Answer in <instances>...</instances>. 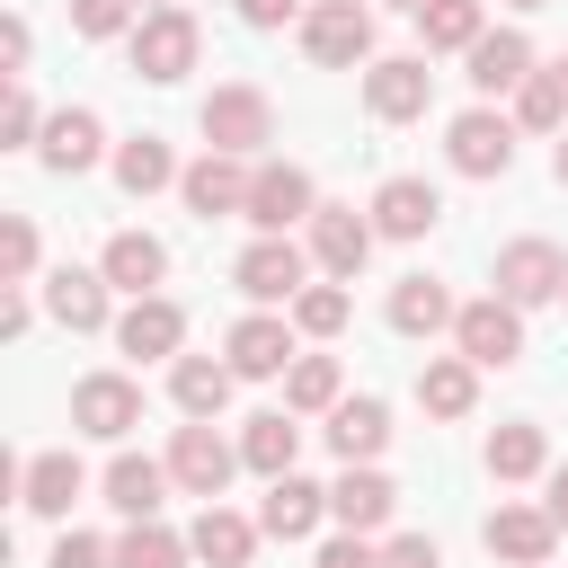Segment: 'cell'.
<instances>
[{"label": "cell", "mask_w": 568, "mask_h": 568, "mask_svg": "<svg viewBox=\"0 0 568 568\" xmlns=\"http://www.w3.org/2000/svg\"><path fill=\"white\" fill-rule=\"evenodd\" d=\"M195 124H204V151H240V160H257V151L275 142V106H266V89H248V80H222Z\"/></svg>", "instance_id": "6da1fadb"}, {"label": "cell", "mask_w": 568, "mask_h": 568, "mask_svg": "<svg viewBox=\"0 0 568 568\" xmlns=\"http://www.w3.org/2000/svg\"><path fill=\"white\" fill-rule=\"evenodd\" d=\"M302 53H311L320 71L373 62V9H364V0H311V9H302Z\"/></svg>", "instance_id": "7a4b0ae2"}, {"label": "cell", "mask_w": 568, "mask_h": 568, "mask_svg": "<svg viewBox=\"0 0 568 568\" xmlns=\"http://www.w3.org/2000/svg\"><path fill=\"white\" fill-rule=\"evenodd\" d=\"M124 44H133V71L169 89V80H186V71H195V53H204V27H195V18L169 0V9H142V27H133Z\"/></svg>", "instance_id": "3957f363"}, {"label": "cell", "mask_w": 568, "mask_h": 568, "mask_svg": "<svg viewBox=\"0 0 568 568\" xmlns=\"http://www.w3.org/2000/svg\"><path fill=\"white\" fill-rule=\"evenodd\" d=\"M453 346H462L479 373H506V364L524 355V311H515L506 293H479V302L453 311Z\"/></svg>", "instance_id": "277c9868"}, {"label": "cell", "mask_w": 568, "mask_h": 568, "mask_svg": "<svg viewBox=\"0 0 568 568\" xmlns=\"http://www.w3.org/2000/svg\"><path fill=\"white\" fill-rule=\"evenodd\" d=\"M231 284H240V293H248V302L266 311V302H293V293L311 284V257H302V248H293L284 231H257V240L240 248V266H231Z\"/></svg>", "instance_id": "5b68a950"}, {"label": "cell", "mask_w": 568, "mask_h": 568, "mask_svg": "<svg viewBox=\"0 0 568 568\" xmlns=\"http://www.w3.org/2000/svg\"><path fill=\"white\" fill-rule=\"evenodd\" d=\"M320 213V195H311V169H293V160H257V178H248V231H293V222H311Z\"/></svg>", "instance_id": "8992f818"}, {"label": "cell", "mask_w": 568, "mask_h": 568, "mask_svg": "<svg viewBox=\"0 0 568 568\" xmlns=\"http://www.w3.org/2000/svg\"><path fill=\"white\" fill-rule=\"evenodd\" d=\"M302 328L293 320H275V311H248V320H231V337H222V355H231V373L240 382H275V373H293V346Z\"/></svg>", "instance_id": "52a82bcc"}, {"label": "cell", "mask_w": 568, "mask_h": 568, "mask_svg": "<svg viewBox=\"0 0 568 568\" xmlns=\"http://www.w3.org/2000/svg\"><path fill=\"white\" fill-rule=\"evenodd\" d=\"M71 426L98 435V444H124V435L142 426V382H124V373H89V382H71Z\"/></svg>", "instance_id": "ba28073f"}, {"label": "cell", "mask_w": 568, "mask_h": 568, "mask_svg": "<svg viewBox=\"0 0 568 568\" xmlns=\"http://www.w3.org/2000/svg\"><path fill=\"white\" fill-rule=\"evenodd\" d=\"M231 470H240V444H222L213 435V417H195V426H178V444H169V479L186 488V497H222L231 488Z\"/></svg>", "instance_id": "9c48e42d"}, {"label": "cell", "mask_w": 568, "mask_h": 568, "mask_svg": "<svg viewBox=\"0 0 568 568\" xmlns=\"http://www.w3.org/2000/svg\"><path fill=\"white\" fill-rule=\"evenodd\" d=\"M364 106H373L382 124H417V115L435 106V71H426V53H390V62H373V71H364Z\"/></svg>", "instance_id": "30bf717a"}, {"label": "cell", "mask_w": 568, "mask_h": 568, "mask_svg": "<svg viewBox=\"0 0 568 568\" xmlns=\"http://www.w3.org/2000/svg\"><path fill=\"white\" fill-rule=\"evenodd\" d=\"M444 160H453L462 178H506V169H515V124H506L497 106H470V115H453V133H444Z\"/></svg>", "instance_id": "8fae6325"}, {"label": "cell", "mask_w": 568, "mask_h": 568, "mask_svg": "<svg viewBox=\"0 0 568 568\" xmlns=\"http://www.w3.org/2000/svg\"><path fill=\"white\" fill-rule=\"evenodd\" d=\"M248 178H257V160H240V151H204V160L178 178V195H186L195 222H222V213H248Z\"/></svg>", "instance_id": "7c38bea8"}, {"label": "cell", "mask_w": 568, "mask_h": 568, "mask_svg": "<svg viewBox=\"0 0 568 568\" xmlns=\"http://www.w3.org/2000/svg\"><path fill=\"white\" fill-rule=\"evenodd\" d=\"M497 293H506L515 311L559 302V293H568V257H559L550 240H506V248H497Z\"/></svg>", "instance_id": "4fadbf2b"}, {"label": "cell", "mask_w": 568, "mask_h": 568, "mask_svg": "<svg viewBox=\"0 0 568 568\" xmlns=\"http://www.w3.org/2000/svg\"><path fill=\"white\" fill-rule=\"evenodd\" d=\"M373 240H382V231H373L355 204H320V213H311V266H328L337 284H355V275H364Z\"/></svg>", "instance_id": "5bb4252c"}, {"label": "cell", "mask_w": 568, "mask_h": 568, "mask_svg": "<svg viewBox=\"0 0 568 568\" xmlns=\"http://www.w3.org/2000/svg\"><path fill=\"white\" fill-rule=\"evenodd\" d=\"M80 497H89L80 453H27V462H18V506H27V515H71Z\"/></svg>", "instance_id": "9a60e30c"}, {"label": "cell", "mask_w": 568, "mask_h": 568, "mask_svg": "<svg viewBox=\"0 0 568 568\" xmlns=\"http://www.w3.org/2000/svg\"><path fill=\"white\" fill-rule=\"evenodd\" d=\"M479 541H488V559H506V568H541L550 541H559V524H550V506H497V515L479 524Z\"/></svg>", "instance_id": "2e32d148"}, {"label": "cell", "mask_w": 568, "mask_h": 568, "mask_svg": "<svg viewBox=\"0 0 568 568\" xmlns=\"http://www.w3.org/2000/svg\"><path fill=\"white\" fill-rule=\"evenodd\" d=\"M115 346H124V355H142V364H160V355H178V346H186V311H178L169 293H133V311L115 320Z\"/></svg>", "instance_id": "e0dca14e"}, {"label": "cell", "mask_w": 568, "mask_h": 568, "mask_svg": "<svg viewBox=\"0 0 568 568\" xmlns=\"http://www.w3.org/2000/svg\"><path fill=\"white\" fill-rule=\"evenodd\" d=\"M390 506H399V488H390L373 462H346V470H337V488H328L337 532H382V524H390Z\"/></svg>", "instance_id": "ac0fdd59"}, {"label": "cell", "mask_w": 568, "mask_h": 568, "mask_svg": "<svg viewBox=\"0 0 568 568\" xmlns=\"http://www.w3.org/2000/svg\"><path fill=\"white\" fill-rule=\"evenodd\" d=\"M320 515H328V488H311L302 470H284V479H266L257 532H266V541H311V532H320Z\"/></svg>", "instance_id": "d6986e66"}, {"label": "cell", "mask_w": 568, "mask_h": 568, "mask_svg": "<svg viewBox=\"0 0 568 568\" xmlns=\"http://www.w3.org/2000/svg\"><path fill=\"white\" fill-rule=\"evenodd\" d=\"M36 151H44L53 178H80V169L106 160V124H98L89 106H62V115H44V142H36Z\"/></svg>", "instance_id": "ffe728a7"}, {"label": "cell", "mask_w": 568, "mask_h": 568, "mask_svg": "<svg viewBox=\"0 0 568 568\" xmlns=\"http://www.w3.org/2000/svg\"><path fill=\"white\" fill-rule=\"evenodd\" d=\"M435 213H444V195H435L426 178H382V186H373V231H382V240H426Z\"/></svg>", "instance_id": "44dd1931"}, {"label": "cell", "mask_w": 568, "mask_h": 568, "mask_svg": "<svg viewBox=\"0 0 568 568\" xmlns=\"http://www.w3.org/2000/svg\"><path fill=\"white\" fill-rule=\"evenodd\" d=\"M106 293H115V284H106V275H89V266H53V275H44V311H53L71 337L106 328Z\"/></svg>", "instance_id": "7402d4cb"}, {"label": "cell", "mask_w": 568, "mask_h": 568, "mask_svg": "<svg viewBox=\"0 0 568 568\" xmlns=\"http://www.w3.org/2000/svg\"><path fill=\"white\" fill-rule=\"evenodd\" d=\"M169 488H178V479H169V462H151V453H115V462H106V506H115V515H133V524H142V515H160V497H169Z\"/></svg>", "instance_id": "603a6c76"}, {"label": "cell", "mask_w": 568, "mask_h": 568, "mask_svg": "<svg viewBox=\"0 0 568 568\" xmlns=\"http://www.w3.org/2000/svg\"><path fill=\"white\" fill-rule=\"evenodd\" d=\"M524 80H532V44H524V27H497V36L470 44V89H479V98L524 89Z\"/></svg>", "instance_id": "cb8c5ba5"}, {"label": "cell", "mask_w": 568, "mask_h": 568, "mask_svg": "<svg viewBox=\"0 0 568 568\" xmlns=\"http://www.w3.org/2000/svg\"><path fill=\"white\" fill-rule=\"evenodd\" d=\"M98 275H106L115 293H160V275H169V248H160L151 231H115V240H106V257H98Z\"/></svg>", "instance_id": "d4e9b609"}, {"label": "cell", "mask_w": 568, "mask_h": 568, "mask_svg": "<svg viewBox=\"0 0 568 568\" xmlns=\"http://www.w3.org/2000/svg\"><path fill=\"white\" fill-rule=\"evenodd\" d=\"M231 382H240L231 355H222V364H213V355H178V364H169V399H178L186 417H222V408H231Z\"/></svg>", "instance_id": "484cf974"}, {"label": "cell", "mask_w": 568, "mask_h": 568, "mask_svg": "<svg viewBox=\"0 0 568 568\" xmlns=\"http://www.w3.org/2000/svg\"><path fill=\"white\" fill-rule=\"evenodd\" d=\"M417 408H426V417H470V408H479V364H470V355H426Z\"/></svg>", "instance_id": "4316f807"}, {"label": "cell", "mask_w": 568, "mask_h": 568, "mask_svg": "<svg viewBox=\"0 0 568 568\" xmlns=\"http://www.w3.org/2000/svg\"><path fill=\"white\" fill-rule=\"evenodd\" d=\"M453 311H462V302H453L435 275H399V284H390V328H399V337H435V328H453Z\"/></svg>", "instance_id": "83f0119b"}, {"label": "cell", "mask_w": 568, "mask_h": 568, "mask_svg": "<svg viewBox=\"0 0 568 568\" xmlns=\"http://www.w3.org/2000/svg\"><path fill=\"white\" fill-rule=\"evenodd\" d=\"M382 444H390V408L382 399H337L328 408V453L337 462H373Z\"/></svg>", "instance_id": "f1b7e54d"}, {"label": "cell", "mask_w": 568, "mask_h": 568, "mask_svg": "<svg viewBox=\"0 0 568 568\" xmlns=\"http://www.w3.org/2000/svg\"><path fill=\"white\" fill-rule=\"evenodd\" d=\"M293 453H302L293 408H266V417H248V426H240V462H248L257 479H284V470H293Z\"/></svg>", "instance_id": "f546056e"}, {"label": "cell", "mask_w": 568, "mask_h": 568, "mask_svg": "<svg viewBox=\"0 0 568 568\" xmlns=\"http://www.w3.org/2000/svg\"><path fill=\"white\" fill-rule=\"evenodd\" d=\"M186 541H195V559H204V568H248V550H257V524H248V515H231V506L213 497V506L195 515V532H186Z\"/></svg>", "instance_id": "4dcf8cb0"}, {"label": "cell", "mask_w": 568, "mask_h": 568, "mask_svg": "<svg viewBox=\"0 0 568 568\" xmlns=\"http://www.w3.org/2000/svg\"><path fill=\"white\" fill-rule=\"evenodd\" d=\"M178 178H186V169L169 160L160 133H133V142L115 151V186H124V195H160V186H178Z\"/></svg>", "instance_id": "1f68e13d"}, {"label": "cell", "mask_w": 568, "mask_h": 568, "mask_svg": "<svg viewBox=\"0 0 568 568\" xmlns=\"http://www.w3.org/2000/svg\"><path fill=\"white\" fill-rule=\"evenodd\" d=\"M417 36H426V53H470L488 27H479V0H426L417 9Z\"/></svg>", "instance_id": "d6a6232c"}, {"label": "cell", "mask_w": 568, "mask_h": 568, "mask_svg": "<svg viewBox=\"0 0 568 568\" xmlns=\"http://www.w3.org/2000/svg\"><path fill=\"white\" fill-rule=\"evenodd\" d=\"M186 559H195V541H186V532H169L160 515H142V524L115 541V568H186Z\"/></svg>", "instance_id": "836d02e7"}, {"label": "cell", "mask_w": 568, "mask_h": 568, "mask_svg": "<svg viewBox=\"0 0 568 568\" xmlns=\"http://www.w3.org/2000/svg\"><path fill=\"white\" fill-rule=\"evenodd\" d=\"M346 390H337V355H293V373H284V408L293 417H320V408H337Z\"/></svg>", "instance_id": "e575fe53"}, {"label": "cell", "mask_w": 568, "mask_h": 568, "mask_svg": "<svg viewBox=\"0 0 568 568\" xmlns=\"http://www.w3.org/2000/svg\"><path fill=\"white\" fill-rule=\"evenodd\" d=\"M541 470H550L541 426H497L488 435V479H541Z\"/></svg>", "instance_id": "d590c367"}, {"label": "cell", "mask_w": 568, "mask_h": 568, "mask_svg": "<svg viewBox=\"0 0 568 568\" xmlns=\"http://www.w3.org/2000/svg\"><path fill=\"white\" fill-rule=\"evenodd\" d=\"M515 124L524 133H568V71H532L515 89Z\"/></svg>", "instance_id": "8d00e7d4"}, {"label": "cell", "mask_w": 568, "mask_h": 568, "mask_svg": "<svg viewBox=\"0 0 568 568\" xmlns=\"http://www.w3.org/2000/svg\"><path fill=\"white\" fill-rule=\"evenodd\" d=\"M346 311H355V302H346L337 284H302V293H293V328H302V337H337Z\"/></svg>", "instance_id": "74e56055"}, {"label": "cell", "mask_w": 568, "mask_h": 568, "mask_svg": "<svg viewBox=\"0 0 568 568\" xmlns=\"http://www.w3.org/2000/svg\"><path fill=\"white\" fill-rule=\"evenodd\" d=\"M71 27L80 36H133L142 27V0H71Z\"/></svg>", "instance_id": "f35d334b"}, {"label": "cell", "mask_w": 568, "mask_h": 568, "mask_svg": "<svg viewBox=\"0 0 568 568\" xmlns=\"http://www.w3.org/2000/svg\"><path fill=\"white\" fill-rule=\"evenodd\" d=\"M27 275H36V222L9 213L0 222V284H27Z\"/></svg>", "instance_id": "ab89813d"}, {"label": "cell", "mask_w": 568, "mask_h": 568, "mask_svg": "<svg viewBox=\"0 0 568 568\" xmlns=\"http://www.w3.org/2000/svg\"><path fill=\"white\" fill-rule=\"evenodd\" d=\"M0 142L9 151H27V142H44V115H36V98L9 80V98H0Z\"/></svg>", "instance_id": "60d3db41"}, {"label": "cell", "mask_w": 568, "mask_h": 568, "mask_svg": "<svg viewBox=\"0 0 568 568\" xmlns=\"http://www.w3.org/2000/svg\"><path fill=\"white\" fill-rule=\"evenodd\" d=\"M53 568H115V550H106L98 532H62V541H53Z\"/></svg>", "instance_id": "b9f144b4"}, {"label": "cell", "mask_w": 568, "mask_h": 568, "mask_svg": "<svg viewBox=\"0 0 568 568\" xmlns=\"http://www.w3.org/2000/svg\"><path fill=\"white\" fill-rule=\"evenodd\" d=\"M382 568H444V550H435L426 532H390V541H382Z\"/></svg>", "instance_id": "7bdbcfd3"}, {"label": "cell", "mask_w": 568, "mask_h": 568, "mask_svg": "<svg viewBox=\"0 0 568 568\" xmlns=\"http://www.w3.org/2000/svg\"><path fill=\"white\" fill-rule=\"evenodd\" d=\"M311 568H382V550L364 541V532H337V541H320V559Z\"/></svg>", "instance_id": "ee69618b"}, {"label": "cell", "mask_w": 568, "mask_h": 568, "mask_svg": "<svg viewBox=\"0 0 568 568\" xmlns=\"http://www.w3.org/2000/svg\"><path fill=\"white\" fill-rule=\"evenodd\" d=\"M27 44H36V36H27V18H0V71H9V80L27 71Z\"/></svg>", "instance_id": "f6af8a7d"}, {"label": "cell", "mask_w": 568, "mask_h": 568, "mask_svg": "<svg viewBox=\"0 0 568 568\" xmlns=\"http://www.w3.org/2000/svg\"><path fill=\"white\" fill-rule=\"evenodd\" d=\"M27 320H36L27 284H0V337H27Z\"/></svg>", "instance_id": "bcb514c9"}, {"label": "cell", "mask_w": 568, "mask_h": 568, "mask_svg": "<svg viewBox=\"0 0 568 568\" xmlns=\"http://www.w3.org/2000/svg\"><path fill=\"white\" fill-rule=\"evenodd\" d=\"M240 18L248 27H284V18H302V0H240Z\"/></svg>", "instance_id": "7dc6e473"}, {"label": "cell", "mask_w": 568, "mask_h": 568, "mask_svg": "<svg viewBox=\"0 0 568 568\" xmlns=\"http://www.w3.org/2000/svg\"><path fill=\"white\" fill-rule=\"evenodd\" d=\"M541 506H550V524H559V532H568V462H559V470H550V497H541Z\"/></svg>", "instance_id": "c3c4849f"}, {"label": "cell", "mask_w": 568, "mask_h": 568, "mask_svg": "<svg viewBox=\"0 0 568 568\" xmlns=\"http://www.w3.org/2000/svg\"><path fill=\"white\" fill-rule=\"evenodd\" d=\"M550 169H559V186H568V133H559V151H550Z\"/></svg>", "instance_id": "681fc988"}, {"label": "cell", "mask_w": 568, "mask_h": 568, "mask_svg": "<svg viewBox=\"0 0 568 568\" xmlns=\"http://www.w3.org/2000/svg\"><path fill=\"white\" fill-rule=\"evenodd\" d=\"M506 9H550V0H506Z\"/></svg>", "instance_id": "f907efd6"}, {"label": "cell", "mask_w": 568, "mask_h": 568, "mask_svg": "<svg viewBox=\"0 0 568 568\" xmlns=\"http://www.w3.org/2000/svg\"><path fill=\"white\" fill-rule=\"evenodd\" d=\"M142 9H169V0H142Z\"/></svg>", "instance_id": "816d5d0a"}, {"label": "cell", "mask_w": 568, "mask_h": 568, "mask_svg": "<svg viewBox=\"0 0 568 568\" xmlns=\"http://www.w3.org/2000/svg\"><path fill=\"white\" fill-rule=\"evenodd\" d=\"M399 9H426V0H399Z\"/></svg>", "instance_id": "f5cc1de1"}, {"label": "cell", "mask_w": 568, "mask_h": 568, "mask_svg": "<svg viewBox=\"0 0 568 568\" xmlns=\"http://www.w3.org/2000/svg\"><path fill=\"white\" fill-rule=\"evenodd\" d=\"M541 568H550V559H541Z\"/></svg>", "instance_id": "db71d44e"}, {"label": "cell", "mask_w": 568, "mask_h": 568, "mask_svg": "<svg viewBox=\"0 0 568 568\" xmlns=\"http://www.w3.org/2000/svg\"><path fill=\"white\" fill-rule=\"evenodd\" d=\"M559 71H568V62H559Z\"/></svg>", "instance_id": "11a10c76"}, {"label": "cell", "mask_w": 568, "mask_h": 568, "mask_svg": "<svg viewBox=\"0 0 568 568\" xmlns=\"http://www.w3.org/2000/svg\"><path fill=\"white\" fill-rule=\"evenodd\" d=\"M559 302H568V293H559Z\"/></svg>", "instance_id": "9f6ffc18"}]
</instances>
